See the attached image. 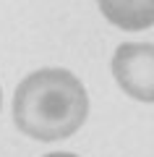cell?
<instances>
[{
	"label": "cell",
	"instance_id": "1",
	"mask_svg": "<svg viewBox=\"0 0 154 157\" xmlns=\"http://www.w3.org/2000/svg\"><path fill=\"white\" fill-rule=\"evenodd\" d=\"M89 115V94L66 68H42L18 84L13 121L21 134L37 141H58L76 134Z\"/></svg>",
	"mask_w": 154,
	"mask_h": 157
},
{
	"label": "cell",
	"instance_id": "2",
	"mask_svg": "<svg viewBox=\"0 0 154 157\" xmlns=\"http://www.w3.org/2000/svg\"><path fill=\"white\" fill-rule=\"evenodd\" d=\"M112 76L128 97L138 102H154V45L123 42L110 60Z\"/></svg>",
	"mask_w": 154,
	"mask_h": 157
},
{
	"label": "cell",
	"instance_id": "3",
	"mask_svg": "<svg viewBox=\"0 0 154 157\" xmlns=\"http://www.w3.org/2000/svg\"><path fill=\"white\" fill-rule=\"evenodd\" d=\"M99 11L105 18L126 32H141L154 26V0H136V3H102Z\"/></svg>",
	"mask_w": 154,
	"mask_h": 157
},
{
	"label": "cell",
	"instance_id": "4",
	"mask_svg": "<svg viewBox=\"0 0 154 157\" xmlns=\"http://www.w3.org/2000/svg\"><path fill=\"white\" fill-rule=\"evenodd\" d=\"M44 157H78V155H71V152H50Z\"/></svg>",
	"mask_w": 154,
	"mask_h": 157
},
{
	"label": "cell",
	"instance_id": "5",
	"mask_svg": "<svg viewBox=\"0 0 154 157\" xmlns=\"http://www.w3.org/2000/svg\"><path fill=\"white\" fill-rule=\"evenodd\" d=\"M0 102H3V94H0Z\"/></svg>",
	"mask_w": 154,
	"mask_h": 157
}]
</instances>
